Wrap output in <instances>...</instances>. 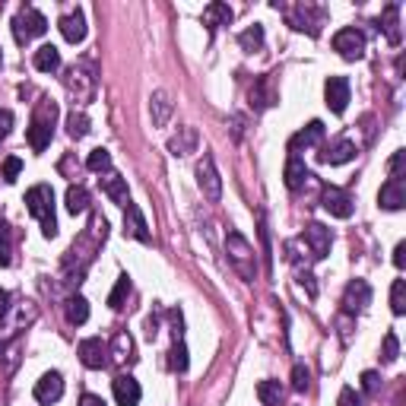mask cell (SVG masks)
I'll return each mask as SVG.
<instances>
[{
    "mask_svg": "<svg viewBox=\"0 0 406 406\" xmlns=\"http://www.w3.org/2000/svg\"><path fill=\"white\" fill-rule=\"evenodd\" d=\"M95 86H99V76H95V60L92 58H83L74 67H67L64 89L74 99V105H89L95 99Z\"/></svg>",
    "mask_w": 406,
    "mask_h": 406,
    "instance_id": "1",
    "label": "cell"
},
{
    "mask_svg": "<svg viewBox=\"0 0 406 406\" xmlns=\"http://www.w3.org/2000/svg\"><path fill=\"white\" fill-rule=\"evenodd\" d=\"M25 207H29V213L42 223L45 238H54V235H58V219H54V191H51L48 184H35V188H29V194H25Z\"/></svg>",
    "mask_w": 406,
    "mask_h": 406,
    "instance_id": "2",
    "label": "cell"
},
{
    "mask_svg": "<svg viewBox=\"0 0 406 406\" xmlns=\"http://www.w3.org/2000/svg\"><path fill=\"white\" fill-rule=\"evenodd\" d=\"M225 254H229V264H232V270L241 276V280H245V282H254L257 280L254 248H251V241L245 238L241 232H229V235H225Z\"/></svg>",
    "mask_w": 406,
    "mask_h": 406,
    "instance_id": "3",
    "label": "cell"
},
{
    "mask_svg": "<svg viewBox=\"0 0 406 406\" xmlns=\"http://www.w3.org/2000/svg\"><path fill=\"white\" fill-rule=\"evenodd\" d=\"M54 117H58V105L54 102H42L32 117V124H29V146L35 153L48 150L51 137H54Z\"/></svg>",
    "mask_w": 406,
    "mask_h": 406,
    "instance_id": "4",
    "label": "cell"
},
{
    "mask_svg": "<svg viewBox=\"0 0 406 406\" xmlns=\"http://www.w3.org/2000/svg\"><path fill=\"white\" fill-rule=\"evenodd\" d=\"M48 32V19L38 13L35 7H23L13 19V35H16V42L25 45L29 38H38V35Z\"/></svg>",
    "mask_w": 406,
    "mask_h": 406,
    "instance_id": "5",
    "label": "cell"
},
{
    "mask_svg": "<svg viewBox=\"0 0 406 406\" xmlns=\"http://www.w3.org/2000/svg\"><path fill=\"white\" fill-rule=\"evenodd\" d=\"M286 19H289V25L295 29V32L321 35V25H324V19H327V10H324V7H311V3H299L295 10L286 13Z\"/></svg>",
    "mask_w": 406,
    "mask_h": 406,
    "instance_id": "6",
    "label": "cell"
},
{
    "mask_svg": "<svg viewBox=\"0 0 406 406\" xmlns=\"http://www.w3.org/2000/svg\"><path fill=\"white\" fill-rule=\"evenodd\" d=\"M197 184H200V191H203V197H207L210 203H216V200L223 197V178H219V172H216L213 156H200V162H197Z\"/></svg>",
    "mask_w": 406,
    "mask_h": 406,
    "instance_id": "7",
    "label": "cell"
},
{
    "mask_svg": "<svg viewBox=\"0 0 406 406\" xmlns=\"http://www.w3.org/2000/svg\"><path fill=\"white\" fill-rule=\"evenodd\" d=\"M333 51L340 54L343 60H362L365 54V35L359 29H340V32L333 35Z\"/></svg>",
    "mask_w": 406,
    "mask_h": 406,
    "instance_id": "8",
    "label": "cell"
},
{
    "mask_svg": "<svg viewBox=\"0 0 406 406\" xmlns=\"http://www.w3.org/2000/svg\"><path fill=\"white\" fill-rule=\"evenodd\" d=\"M372 305V286L365 280H352L343 292V315H362Z\"/></svg>",
    "mask_w": 406,
    "mask_h": 406,
    "instance_id": "9",
    "label": "cell"
},
{
    "mask_svg": "<svg viewBox=\"0 0 406 406\" xmlns=\"http://www.w3.org/2000/svg\"><path fill=\"white\" fill-rule=\"evenodd\" d=\"M76 352H80V362H83L86 368H105V365L111 362V359H108L111 356V346H108L102 337H89V340H83Z\"/></svg>",
    "mask_w": 406,
    "mask_h": 406,
    "instance_id": "10",
    "label": "cell"
},
{
    "mask_svg": "<svg viewBox=\"0 0 406 406\" xmlns=\"http://www.w3.org/2000/svg\"><path fill=\"white\" fill-rule=\"evenodd\" d=\"M324 99H327V108L333 115H343L349 105V80L346 76H330L324 83Z\"/></svg>",
    "mask_w": 406,
    "mask_h": 406,
    "instance_id": "11",
    "label": "cell"
},
{
    "mask_svg": "<svg viewBox=\"0 0 406 406\" xmlns=\"http://www.w3.org/2000/svg\"><path fill=\"white\" fill-rule=\"evenodd\" d=\"M124 235L143 241V245H150V241H153L150 223H146V216H143V210L137 207V203H127V207H124Z\"/></svg>",
    "mask_w": 406,
    "mask_h": 406,
    "instance_id": "12",
    "label": "cell"
},
{
    "mask_svg": "<svg viewBox=\"0 0 406 406\" xmlns=\"http://www.w3.org/2000/svg\"><path fill=\"white\" fill-rule=\"evenodd\" d=\"M302 238L308 241V248H311V257H315V260H324V257L330 254L333 235H330V229H324L321 223H311V225H308Z\"/></svg>",
    "mask_w": 406,
    "mask_h": 406,
    "instance_id": "13",
    "label": "cell"
},
{
    "mask_svg": "<svg viewBox=\"0 0 406 406\" xmlns=\"http://www.w3.org/2000/svg\"><path fill=\"white\" fill-rule=\"evenodd\" d=\"M111 390H115V400L117 406H140V381L133 378V374H117L115 384H111Z\"/></svg>",
    "mask_w": 406,
    "mask_h": 406,
    "instance_id": "14",
    "label": "cell"
},
{
    "mask_svg": "<svg viewBox=\"0 0 406 406\" xmlns=\"http://www.w3.org/2000/svg\"><path fill=\"white\" fill-rule=\"evenodd\" d=\"M324 210L330 216H337V219H349L352 210H356V203H352V197H349L346 191H340V188H324Z\"/></svg>",
    "mask_w": 406,
    "mask_h": 406,
    "instance_id": "15",
    "label": "cell"
},
{
    "mask_svg": "<svg viewBox=\"0 0 406 406\" xmlns=\"http://www.w3.org/2000/svg\"><path fill=\"white\" fill-rule=\"evenodd\" d=\"M378 207L390 210V213L406 207V184H403V178H390L381 191H378Z\"/></svg>",
    "mask_w": 406,
    "mask_h": 406,
    "instance_id": "16",
    "label": "cell"
},
{
    "mask_svg": "<svg viewBox=\"0 0 406 406\" xmlns=\"http://www.w3.org/2000/svg\"><path fill=\"white\" fill-rule=\"evenodd\" d=\"M60 397H64V378H60L58 372L42 374V381L35 384V400L45 403V406H51V403H58Z\"/></svg>",
    "mask_w": 406,
    "mask_h": 406,
    "instance_id": "17",
    "label": "cell"
},
{
    "mask_svg": "<svg viewBox=\"0 0 406 406\" xmlns=\"http://www.w3.org/2000/svg\"><path fill=\"white\" fill-rule=\"evenodd\" d=\"M352 159H356V143L352 140H337L333 146L317 153V162H324V166H346Z\"/></svg>",
    "mask_w": 406,
    "mask_h": 406,
    "instance_id": "18",
    "label": "cell"
},
{
    "mask_svg": "<svg viewBox=\"0 0 406 406\" xmlns=\"http://www.w3.org/2000/svg\"><path fill=\"white\" fill-rule=\"evenodd\" d=\"M197 143H200V137L194 127H178V133L168 140V153L174 159H184V156H191V153H197Z\"/></svg>",
    "mask_w": 406,
    "mask_h": 406,
    "instance_id": "19",
    "label": "cell"
},
{
    "mask_svg": "<svg viewBox=\"0 0 406 406\" xmlns=\"http://www.w3.org/2000/svg\"><path fill=\"white\" fill-rule=\"evenodd\" d=\"M324 140V124L321 121H311L308 127H302L295 137L289 140V153L292 156H299V150H308V146H317Z\"/></svg>",
    "mask_w": 406,
    "mask_h": 406,
    "instance_id": "20",
    "label": "cell"
},
{
    "mask_svg": "<svg viewBox=\"0 0 406 406\" xmlns=\"http://www.w3.org/2000/svg\"><path fill=\"white\" fill-rule=\"evenodd\" d=\"M378 29L384 32V38L390 45H400V38H403V32H400V3H387L384 7L381 19H378Z\"/></svg>",
    "mask_w": 406,
    "mask_h": 406,
    "instance_id": "21",
    "label": "cell"
},
{
    "mask_svg": "<svg viewBox=\"0 0 406 406\" xmlns=\"http://www.w3.org/2000/svg\"><path fill=\"white\" fill-rule=\"evenodd\" d=\"M102 191H105V197L111 200V203H121V207L131 203V194H127V178H121L117 172H105V178H102Z\"/></svg>",
    "mask_w": 406,
    "mask_h": 406,
    "instance_id": "22",
    "label": "cell"
},
{
    "mask_svg": "<svg viewBox=\"0 0 406 406\" xmlns=\"http://www.w3.org/2000/svg\"><path fill=\"white\" fill-rule=\"evenodd\" d=\"M172 95L166 89H156L150 95V115H153V127H166L172 117Z\"/></svg>",
    "mask_w": 406,
    "mask_h": 406,
    "instance_id": "23",
    "label": "cell"
},
{
    "mask_svg": "<svg viewBox=\"0 0 406 406\" xmlns=\"http://www.w3.org/2000/svg\"><path fill=\"white\" fill-rule=\"evenodd\" d=\"M60 35H64L70 45H80L86 38V19L80 10H74V13H67V16H60Z\"/></svg>",
    "mask_w": 406,
    "mask_h": 406,
    "instance_id": "24",
    "label": "cell"
},
{
    "mask_svg": "<svg viewBox=\"0 0 406 406\" xmlns=\"http://www.w3.org/2000/svg\"><path fill=\"white\" fill-rule=\"evenodd\" d=\"M308 178H311V174H308V168H305V159L289 156V162H286V188H289V191H302V184H305Z\"/></svg>",
    "mask_w": 406,
    "mask_h": 406,
    "instance_id": "25",
    "label": "cell"
},
{
    "mask_svg": "<svg viewBox=\"0 0 406 406\" xmlns=\"http://www.w3.org/2000/svg\"><path fill=\"white\" fill-rule=\"evenodd\" d=\"M232 7H229V3H210L207 10H203V23H207V29L210 32H216V29H219V25H229L232 23Z\"/></svg>",
    "mask_w": 406,
    "mask_h": 406,
    "instance_id": "26",
    "label": "cell"
},
{
    "mask_svg": "<svg viewBox=\"0 0 406 406\" xmlns=\"http://www.w3.org/2000/svg\"><path fill=\"white\" fill-rule=\"evenodd\" d=\"M32 64H35V70H42V74H54V70H60V51L54 48V45H42V48L35 51Z\"/></svg>",
    "mask_w": 406,
    "mask_h": 406,
    "instance_id": "27",
    "label": "cell"
},
{
    "mask_svg": "<svg viewBox=\"0 0 406 406\" xmlns=\"http://www.w3.org/2000/svg\"><path fill=\"white\" fill-rule=\"evenodd\" d=\"M64 203H67V213L70 216H80L89 210V194H86V188H80V184H70Z\"/></svg>",
    "mask_w": 406,
    "mask_h": 406,
    "instance_id": "28",
    "label": "cell"
},
{
    "mask_svg": "<svg viewBox=\"0 0 406 406\" xmlns=\"http://www.w3.org/2000/svg\"><path fill=\"white\" fill-rule=\"evenodd\" d=\"M238 45H241V51H245V54H254V51H260V48H264V25H260V23L248 25V29L238 35Z\"/></svg>",
    "mask_w": 406,
    "mask_h": 406,
    "instance_id": "29",
    "label": "cell"
},
{
    "mask_svg": "<svg viewBox=\"0 0 406 406\" xmlns=\"http://www.w3.org/2000/svg\"><path fill=\"white\" fill-rule=\"evenodd\" d=\"M67 321L74 324V327L89 321V302H86L83 295H70V299H67Z\"/></svg>",
    "mask_w": 406,
    "mask_h": 406,
    "instance_id": "30",
    "label": "cell"
},
{
    "mask_svg": "<svg viewBox=\"0 0 406 406\" xmlns=\"http://www.w3.org/2000/svg\"><path fill=\"white\" fill-rule=\"evenodd\" d=\"M267 86H270V76H260V80L254 83V89H251V105H254V108L276 105V92H270Z\"/></svg>",
    "mask_w": 406,
    "mask_h": 406,
    "instance_id": "31",
    "label": "cell"
},
{
    "mask_svg": "<svg viewBox=\"0 0 406 406\" xmlns=\"http://www.w3.org/2000/svg\"><path fill=\"white\" fill-rule=\"evenodd\" d=\"M257 397L264 406H280L282 403V384L273 381V378H267V381L257 384Z\"/></svg>",
    "mask_w": 406,
    "mask_h": 406,
    "instance_id": "32",
    "label": "cell"
},
{
    "mask_svg": "<svg viewBox=\"0 0 406 406\" xmlns=\"http://www.w3.org/2000/svg\"><path fill=\"white\" fill-rule=\"evenodd\" d=\"M390 311L397 317L406 315V282L403 280H394V286H390Z\"/></svg>",
    "mask_w": 406,
    "mask_h": 406,
    "instance_id": "33",
    "label": "cell"
},
{
    "mask_svg": "<svg viewBox=\"0 0 406 406\" xmlns=\"http://www.w3.org/2000/svg\"><path fill=\"white\" fill-rule=\"evenodd\" d=\"M67 133L74 137V140H83L86 133H89V117L83 111H74V115L67 117Z\"/></svg>",
    "mask_w": 406,
    "mask_h": 406,
    "instance_id": "34",
    "label": "cell"
},
{
    "mask_svg": "<svg viewBox=\"0 0 406 406\" xmlns=\"http://www.w3.org/2000/svg\"><path fill=\"white\" fill-rule=\"evenodd\" d=\"M131 295V276H117V282H115V289H111V295H108V305L115 308H124V299Z\"/></svg>",
    "mask_w": 406,
    "mask_h": 406,
    "instance_id": "35",
    "label": "cell"
},
{
    "mask_svg": "<svg viewBox=\"0 0 406 406\" xmlns=\"http://www.w3.org/2000/svg\"><path fill=\"white\" fill-rule=\"evenodd\" d=\"M86 168L89 172H111V153L108 150H92L89 153V159H86Z\"/></svg>",
    "mask_w": 406,
    "mask_h": 406,
    "instance_id": "36",
    "label": "cell"
},
{
    "mask_svg": "<svg viewBox=\"0 0 406 406\" xmlns=\"http://www.w3.org/2000/svg\"><path fill=\"white\" fill-rule=\"evenodd\" d=\"M168 365H172V372H178V374H184L188 372V346H184L181 340H174V346H172V352H168Z\"/></svg>",
    "mask_w": 406,
    "mask_h": 406,
    "instance_id": "37",
    "label": "cell"
},
{
    "mask_svg": "<svg viewBox=\"0 0 406 406\" xmlns=\"http://www.w3.org/2000/svg\"><path fill=\"white\" fill-rule=\"evenodd\" d=\"M111 346H115V349H111V356H115L117 362H124V359H133V340L127 337V333H117Z\"/></svg>",
    "mask_w": 406,
    "mask_h": 406,
    "instance_id": "38",
    "label": "cell"
},
{
    "mask_svg": "<svg viewBox=\"0 0 406 406\" xmlns=\"http://www.w3.org/2000/svg\"><path fill=\"white\" fill-rule=\"evenodd\" d=\"M308 387H311V372H308V365H295V368H292V390L305 394Z\"/></svg>",
    "mask_w": 406,
    "mask_h": 406,
    "instance_id": "39",
    "label": "cell"
},
{
    "mask_svg": "<svg viewBox=\"0 0 406 406\" xmlns=\"http://www.w3.org/2000/svg\"><path fill=\"white\" fill-rule=\"evenodd\" d=\"M397 356H400V340H397V333L390 330L387 337H384V346H381V359L384 362H397Z\"/></svg>",
    "mask_w": 406,
    "mask_h": 406,
    "instance_id": "40",
    "label": "cell"
},
{
    "mask_svg": "<svg viewBox=\"0 0 406 406\" xmlns=\"http://www.w3.org/2000/svg\"><path fill=\"white\" fill-rule=\"evenodd\" d=\"M19 172H23V159H19V156H10L7 162H3V181L13 184V181L19 178Z\"/></svg>",
    "mask_w": 406,
    "mask_h": 406,
    "instance_id": "41",
    "label": "cell"
},
{
    "mask_svg": "<svg viewBox=\"0 0 406 406\" xmlns=\"http://www.w3.org/2000/svg\"><path fill=\"white\" fill-rule=\"evenodd\" d=\"M378 387H381L378 372H362V390H365V394H378Z\"/></svg>",
    "mask_w": 406,
    "mask_h": 406,
    "instance_id": "42",
    "label": "cell"
},
{
    "mask_svg": "<svg viewBox=\"0 0 406 406\" xmlns=\"http://www.w3.org/2000/svg\"><path fill=\"white\" fill-rule=\"evenodd\" d=\"M337 403H340V406H362V397H359L352 387H343V390H340V400H337Z\"/></svg>",
    "mask_w": 406,
    "mask_h": 406,
    "instance_id": "43",
    "label": "cell"
},
{
    "mask_svg": "<svg viewBox=\"0 0 406 406\" xmlns=\"http://www.w3.org/2000/svg\"><path fill=\"white\" fill-rule=\"evenodd\" d=\"M10 131H13V111H0V140H7L10 137Z\"/></svg>",
    "mask_w": 406,
    "mask_h": 406,
    "instance_id": "44",
    "label": "cell"
},
{
    "mask_svg": "<svg viewBox=\"0 0 406 406\" xmlns=\"http://www.w3.org/2000/svg\"><path fill=\"white\" fill-rule=\"evenodd\" d=\"M403 150L394 153V159H390V178H403Z\"/></svg>",
    "mask_w": 406,
    "mask_h": 406,
    "instance_id": "45",
    "label": "cell"
},
{
    "mask_svg": "<svg viewBox=\"0 0 406 406\" xmlns=\"http://www.w3.org/2000/svg\"><path fill=\"white\" fill-rule=\"evenodd\" d=\"M10 260H13L10 257V235H3L0 238V267H10Z\"/></svg>",
    "mask_w": 406,
    "mask_h": 406,
    "instance_id": "46",
    "label": "cell"
},
{
    "mask_svg": "<svg viewBox=\"0 0 406 406\" xmlns=\"http://www.w3.org/2000/svg\"><path fill=\"white\" fill-rule=\"evenodd\" d=\"M299 282H302V286H305V289H308V295H311V299H315V295H317L315 276H311V273H308V270H305V273H299Z\"/></svg>",
    "mask_w": 406,
    "mask_h": 406,
    "instance_id": "47",
    "label": "cell"
},
{
    "mask_svg": "<svg viewBox=\"0 0 406 406\" xmlns=\"http://www.w3.org/2000/svg\"><path fill=\"white\" fill-rule=\"evenodd\" d=\"M394 264H397V270L406 267V241H400L397 248H394Z\"/></svg>",
    "mask_w": 406,
    "mask_h": 406,
    "instance_id": "48",
    "label": "cell"
},
{
    "mask_svg": "<svg viewBox=\"0 0 406 406\" xmlns=\"http://www.w3.org/2000/svg\"><path fill=\"white\" fill-rule=\"evenodd\" d=\"M80 406H105V400H102V397H95V394H83Z\"/></svg>",
    "mask_w": 406,
    "mask_h": 406,
    "instance_id": "49",
    "label": "cell"
},
{
    "mask_svg": "<svg viewBox=\"0 0 406 406\" xmlns=\"http://www.w3.org/2000/svg\"><path fill=\"white\" fill-rule=\"evenodd\" d=\"M156 333H159V321H156V317H146V337L156 340Z\"/></svg>",
    "mask_w": 406,
    "mask_h": 406,
    "instance_id": "50",
    "label": "cell"
},
{
    "mask_svg": "<svg viewBox=\"0 0 406 406\" xmlns=\"http://www.w3.org/2000/svg\"><path fill=\"white\" fill-rule=\"evenodd\" d=\"M10 311V292L7 289H0V317Z\"/></svg>",
    "mask_w": 406,
    "mask_h": 406,
    "instance_id": "51",
    "label": "cell"
},
{
    "mask_svg": "<svg viewBox=\"0 0 406 406\" xmlns=\"http://www.w3.org/2000/svg\"><path fill=\"white\" fill-rule=\"evenodd\" d=\"M3 235H10V232H7V219L0 216V238H3Z\"/></svg>",
    "mask_w": 406,
    "mask_h": 406,
    "instance_id": "52",
    "label": "cell"
},
{
    "mask_svg": "<svg viewBox=\"0 0 406 406\" xmlns=\"http://www.w3.org/2000/svg\"><path fill=\"white\" fill-rule=\"evenodd\" d=\"M0 64H3V54H0Z\"/></svg>",
    "mask_w": 406,
    "mask_h": 406,
    "instance_id": "53",
    "label": "cell"
}]
</instances>
